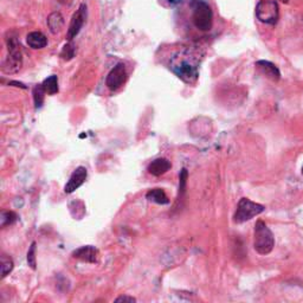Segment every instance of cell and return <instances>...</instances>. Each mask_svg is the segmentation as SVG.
<instances>
[{
    "label": "cell",
    "instance_id": "277c9868",
    "mask_svg": "<svg viewBox=\"0 0 303 303\" xmlns=\"http://www.w3.org/2000/svg\"><path fill=\"white\" fill-rule=\"evenodd\" d=\"M192 23L200 31H210L213 25V13L207 2L195 0L192 2Z\"/></svg>",
    "mask_w": 303,
    "mask_h": 303
},
{
    "label": "cell",
    "instance_id": "3957f363",
    "mask_svg": "<svg viewBox=\"0 0 303 303\" xmlns=\"http://www.w3.org/2000/svg\"><path fill=\"white\" fill-rule=\"evenodd\" d=\"M275 246V237L268 225L258 220L255 225L254 248L260 255H269Z\"/></svg>",
    "mask_w": 303,
    "mask_h": 303
},
{
    "label": "cell",
    "instance_id": "ba28073f",
    "mask_svg": "<svg viewBox=\"0 0 303 303\" xmlns=\"http://www.w3.org/2000/svg\"><path fill=\"white\" fill-rule=\"evenodd\" d=\"M86 19H87V6L82 4L80 7H78V10L74 13L71 21H70L68 32H66V39H68L69 42H71L72 39L76 38V36L80 33L81 29H82L84 23H86Z\"/></svg>",
    "mask_w": 303,
    "mask_h": 303
},
{
    "label": "cell",
    "instance_id": "8992f818",
    "mask_svg": "<svg viewBox=\"0 0 303 303\" xmlns=\"http://www.w3.org/2000/svg\"><path fill=\"white\" fill-rule=\"evenodd\" d=\"M255 13L260 23L268 25H275L280 18V8L275 0H260Z\"/></svg>",
    "mask_w": 303,
    "mask_h": 303
},
{
    "label": "cell",
    "instance_id": "ffe728a7",
    "mask_svg": "<svg viewBox=\"0 0 303 303\" xmlns=\"http://www.w3.org/2000/svg\"><path fill=\"white\" fill-rule=\"evenodd\" d=\"M36 245H37L36 242L31 243V246L26 255L27 264H29V266L32 269V270H36V269H37V260H36V249H37V246Z\"/></svg>",
    "mask_w": 303,
    "mask_h": 303
},
{
    "label": "cell",
    "instance_id": "e0dca14e",
    "mask_svg": "<svg viewBox=\"0 0 303 303\" xmlns=\"http://www.w3.org/2000/svg\"><path fill=\"white\" fill-rule=\"evenodd\" d=\"M46 91L44 90L43 86L42 84H38L33 88V101H35V107L36 109L42 108L44 103V97H45Z\"/></svg>",
    "mask_w": 303,
    "mask_h": 303
},
{
    "label": "cell",
    "instance_id": "30bf717a",
    "mask_svg": "<svg viewBox=\"0 0 303 303\" xmlns=\"http://www.w3.org/2000/svg\"><path fill=\"white\" fill-rule=\"evenodd\" d=\"M72 257L78 260H82V262L95 264V263L99 262L100 252L95 246L86 245L76 249V250L72 252Z\"/></svg>",
    "mask_w": 303,
    "mask_h": 303
},
{
    "label": "cell",
    "instance_id": "d6986e66",
    "mask_svg": "<svg viewBox=\"0 0 303 303\" xmlns=\"http://www.w3.org/2000/svg\"><path fill=\"white\" fill-rule=\"evenodd\" d=\"M18 220V216L13 211H2L1 216H0V224L1 227H6L8 225H12Z\"/></svg>",
    "mask_w": 303,
    "mask_h": 303
},
{
    "label": "cell",
    "instance_id": "603a6c76",
    "mask_svg": "<svg viewBox=\"0 0 303 303\" xmlns=\"http://www.w3.org/2000/svg\"><path fill=\"white\" fill-rule=\"evenodd\" d=\"M115 302H136V299L133 296L122 295V296L117 297V299L115 300Z\"/></svg>",
    "mask_w": 303,
    "mask_h": 303
},
{
    "label": "cell",
    "instance_id": "6da1fadb",
    "mask_svg": "<svg viewBox=\"0 0 303 303\" xmlns=\"http://www.w3.org/2000/svg\"><path fill=\"white\" fill-rule=\"evenodd\" d=\"M170 69L185 83H195L199 76L198 55L190 47L176 51L170 60Z\"/></svg>",
    "mask_w": 303,
    "mask_h": 303
},
{
    "label": "cell",
    "instance_id": "5b68a950",
    "mask_svg": "<svg viewBox=\"0 0 303 303\" xmlns=\"http://www.w3.org/2000/svg\"><path fill=\"white\" fill-rule=\"evenodd\" d=\"M264 210L265 207L263 205L254 203L248 198H242L237 205V210L234 215V221L236 224L245 223L264 212Z\"/></svg>",
    "mask_w": 303,
    "mask_h": 303
},
{
    "label": "cell",
    "instance_id": "9c48e42d",
    "mask_svg": "<svg viewBox=\"0 0 303 303\" xmlns=\"http://www.w3.org/2000/svg\"><path fill=\"white\" fill-rule=\"evenodd\" d=\"M87 178H88V171H87V168L83 166L77 167L74 172H72L68 182H66L65 186H64V192H65L66 195L74 193L76 190L80 189L84 182H86Z\"/></svg>",
    "mask_w": 303,
    "mask_h": 303
},
{
    "label": "cell",
    "instance_id": "7402d4cb",
    "mask_svg": "<svg viewBox=\"0 0 303 303\" xmlns=\"http://www.w3.org/2000/svg\"><path fill=\"white\" fill-rule=\"evenodd\" d=\"M187 171L186 168H182L181 173H180V179H179V195H180V197L182 195V193L185 192V190H186V180H187Z\"/></svg>",
    "mask_w": 303,
    "mask_h": 303
},
{
    "label": "cell",
    "instance_id": "484cf974",
    "mask_svg": "<svg viewBox=\"0 0 303 303\" xmlns=\"http://www.w3.org/2000/svg\"><path fill=\"white\" fill-rule=\"evenodd\" d=\"M302 174H303V168H302Z\"/></svg>",
    "mask_w": 303,
    "mask_h": 303
},
{
    "label": "cell",
    "instance_id": "44dd1931",
    "mask_svg": "<svg viewBox=\"0 0 303 303\" xmlns=\"http://www.w3.org/2000/svg\"><path fill=\"white\" fill-rule=\"evenodd\" d=\"M75 56V46L72 44H66L65 46L63 47L61 52V57L63 58L64 61H70L72 60Z\"/></svg>",
    "mask_w": 303,
    "mask_h": 303
},
{
    "label": "cell",
    "instance_id": "5bb4252c",
    "mask_svg": "<svg viewBox=\"0 0 303 303\" xmlns=\"http://www.w3.org/2000/svg\"><path fill=\"white\" fill-rule=\"evenodd\" d=\"M46 24H47V27H49L50 32L53 33V35H56V33L60 32L64 26L63 16H62L61 12L50 13L46 19Z\"/></svg>",
    "mask_w": 303,
    "mask_h": 303
},
{
    "label": "cell",
    "instance_id": "9a60e30c",
    "mask_svg": "<svg viewBox=\"0 0 303 303\" xmlns=\"http://www.w3.org/2000/svg\"><path fill=\"white\" fill-rule=\"evenodd\" d=\"M146 198H147L150 201H152V203H155L159 205L170 204V199H168L165 191L161 189L150 190L147 193H146Z\"/></svg>",
    "mask_w": 303,
    "mask_h": 303
},
{
    "label": "cell",
    "instance_id": "cb8c5ba5",
    "mask_svg": "<svg viewBox=\"0 0 303 303\" xmlns=\"http://www.w3.org/2000/svg\"><path fill=\"white\" fill-rule=\"evenodd\" d=\"M279 1L283 2V4H288V2H289V0H279Z\"/></svg>",
    "mask_w": 303,
    "mask_h": 303
},
{
    "label": "cell",
    "instance_id": "7c38bea8",
    "mask_svg": "<svg viewBox=\"0 0 303 303\" xmlns=\"http://www.w3.org/2000/svg\"><path fill=\"white\" fill-rule=\"evenodd\" d=\"M171 167H172L171 161H168V160L165 158H158V159L153 160V161L148 165L147 171H148V173L152 175L160 176V175L165 174L166 172H168V171L171 170Z\"/></svg>",
    "mask_w": 303,
    "mask_h": 303
},
{
    "label": "cell",
    "instance_id": "2e32d148",
    "mask_svg": "<svg viewBox=\"0 0 303 303\" xmlns=\"http://www.w3.org/2000/svg\"><path fill=\"white\" fill-rule=\"evenodd\" d=\"M44 90L46 91V94L49 95H55L58 92V77L56 75H51L49 77L45 78L42 83Z\"/></svg>",
    "mask_w": 303,
    "mask_h": 303
},
{
    "label": "cell",
    "instance_id": "52a82bcc",
    "mask_svg": "<svg viewBox=\"0 0 303 303\" xmlns=\"http://www.w3.org/2000/svg\"><path fill=\"white\" fill-rule=\"evenodd\" d=\"M127 80V71H126V65L123 63H119L110 70L108 76L106 78V86L111 91L119 90L120 88L125 84Z\"/></svg>",
    "mask_w": 303,
    "mask_h": 303
},
{
    "label": "cell",
    "instance_id": "ac0fdd59",
    "mask_svg": "<svg viewBox=\"0 0 303 303\" xmlns=\"http://www.w3.org/2000/svg\"><path fill=\"white\" fill-rule=\"evenodd\" d=\"M15 268V264H13L12 258L7 255L2 254L1 255V279H5L11 271L13 270Z\"/></svg>",
    "mask_w": 303,
    "mask_h": 303
},
{
    "label": "cell",
    "instance_id": "4fadbf2b",
    "mask_svg": "<svg viewBox=\"0 0 303 303\" xmlns=\"http://www.w3.org/2000/svg\"><path fill=\"white\" fill-rule=\"evenodd\" d=\"M26 43L33 50L44 49L47 45V38L44 33L39 32V31H33L26 36Z\"/></svg>",
    "mask_w": 303,
    "mask_h": 303
},
{
    "label": "cell",
    "instance_id": "d4e9b609",
    "mask_svg": "<svg viewBox=\"0 0 303 303\" xmlns=\"http://www.w3.org/2000/svg\"><path fill=\"white\" fill-rule=\"evenodd\" d=\"M171 2H176V1H179V0H170Z\"/></svg>",
    "mask_w": 303,
    "mask_h": 303
},
{
    "label": "cell",
    "instance_id": "7a4b0ae2",
    "mask_svg": "<svg viewBox=\"0 0 303 303\" xmlns=\"http://www.w3.org/2000/svg\"><path fill=\"white\" fill-rule=\"evenodd\" d=\"M7 56L2 62L1 70L4 74H17L23 66V52H22L21 43L16 37L6 38Z\"/></svg>",
    "mask_w": 303,
    "mask_h": 303
},
{
    "label": "cell",
    "instance_id": "8fae6325",
    "mask_svg": "<svg viewBox=\"0 0 303 303\" xmlns=\"http://www.w3.org/2000/svg\"><path fill=\"white\" fill-rule=\"evenodd\" d=\"M256 66L266 78L274 81V82L280 81L281 72H280L279 68H277L274 63H271V62H269V61H257Z\"/></svg>",
    "mask_w": 303,
    "mask_h": 303
}]
</instances>
